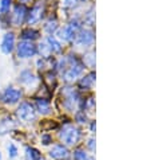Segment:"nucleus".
Returning a JSON list of instances; mask_svg holds the SVG:
<instances>
[{
    "mask_svg": "<svg viewBox=\"0 0 151 160\" xmlns=\"http://www.w3.org/2000/svg\"><path fill=\"white\" fill-rule=\"evenodd\" d=\"M60 140L63 141L64 144H67V145H74V144H76L79 140H80V136H82V133L76 127H74V125H67V127H64L63 129H62L60 132Z\"/></svg>",
    "mask_w": 151,
    "mask_h": 160,
    "instance_id": "nucleus-1",
    "label": "nucleus"
},
{
    "mask_svg": "<svg viewBox=\"0 0 151 160\" xmlns=\"http://www.w3.org/2000/svg\"><path fill=\"white\" fill-rule=\"evenodd\" d=\"M68 61H70V66L66 68V72L63 73V77L67 82H71V81H75V79L82 74L83 65L76 58H72V57L68 58Z\"/></svg>",
    "mask_w": 151,
    "mask_h": 160,
    "instance_id": "nucleus-2",
    "label": "nucleus"
},
{
    "mask_svg": "<svg viewBox=\"0 0 151 160\" xmlns=\"http://www.w3.org/2000/svg\"><path fill=\"white\" fill-rule=\"evenodd\" d=\"M17 116L24 122H30L35 120V110L32 108V105L28 104V102H23L19 106V109H17Z\"/></svg>",
    "mask_w": 151,
    "mask_h": 160,
    "instance_id": "nucleus-3",
    "label": "nucleus"
},
{
    "mask_svg": "<svg viewBox=\"0 0 151 160\" xmlns=\"http://www.w3.org/2000/svg\"><path fill=\"white\" fill-rule=\"evenodd\" d=\"M36 54V47L35 44L30 41H24V42H20L19 46H17V55L20 58H30Z\"/></svg>",
    "mask_w": 151,
    "mask_h": 160,
    "instance_id": "nucleus-4",
    "label": "nucleus"
},
{
    "mask_svg": "<svg viewBox=\"0 0 151 160\" xmlns=\"http://www.w3.org/2000/svg\"><path fill=\"white\" fill-rule=\"evenodd\" d=\"M68 155H70V152H68L67 147H64V145H62V144H56V145H54L50 149V158L54 159V160L67 159Z\"/></svg>",
    "mask_w": 151,
    "mask_h": 160,
    "instance_id": "nucleus-5",
    "label": "nucleus"
},
{
    "mask_svg": "<svg viewBox=\"0 0 151 160\" xmlns=\"http://www.w3.org/2000/svg\"><path fill=\"white\" fill-rule=\"evenodd\" d=\"M20 97H21V92L19 90V89L8 88L3 94V101L6 102V104L12 105V104H16V102L20 100Z\"/></svg>",
    "mask_w": 151,
    "mask_h": 160,
    "instance_id": "nucleus-6",
    "label": "nucleus"
},
{
    "mask_svg": "<svg viewBox=\"0 0 151 160\" xmlns=\"http://www.w3.org/2000/svg\"><path fill=\"white\" fill-rule=\"evenodd\" d=\"M62 93H63V96H64V98H66L64 105L67 106L70 110H72V109H74V106H75V104H76L78 100H79L78 93L75 92L74 89H71V88H67L66 90H63Z\"/></svg>",
    "mask_w": 151,
    "mask_h": 160,
    "instance_id": "nucleus-7",
    "label": "nucleus"
},
{
    "mask_svg": "<svg viewBox=\"0 0 151 160\" xmlns=\"http://www.w3.org/2000/svg\"><path fill=\"white\" fill-rule=\"evenodd\" d=\"M14 46H15V35L12 32H7L2 41V51L6 52V54H10L14 50Z\"/></svg>",
    "mask_w": 151,
    "mask_h": 160,
    "instance_id": "nucleus-8",
    "label": "nucleus"
},
{
    "mask_svg": "<svg viewBox=\"0 0 151 160\" xmlns=\"http://www.w3.org/2000/svg\"><path fill=\"white\" fill-rule=\"evenodd\" d=\"M76 42L79 44H84V46L92 44V42H94V32L91 30H82L78 35Z\"/></svg>",
    "mask_w": 151,
    "mask_h": 160,
    "instance_id": "nucleus-9",
    "label": "nucleus"
},
{
    "mask_svg": "<svg viewBox=\"0 0 151 160\" xmlns=\"http://www.w3.org/2000/svg\"><path fill=\"white\" fill-rule=\"evenodd\" d=\"M42 15H43V6L38 4V6H35L32 10H31V14H30V18H28V23L30 24L38 23V22L42 19Z\"/></svg>",
    "mask_w": 151,
    "mask_h": 160,
    "instance_id": "nucleus-10",
    "label": "nucleus"
},
{
    "mask_svg": "<svg viewBox=\"0 0 151 160\" xmlns=\"http://www.w3.org/2000/svg\"><path fill=\"white\" fill-rule=\"evenodd\" d=\"M15 128V122L11 117H6L0 121V135H6Z\"/></svg>",
    "mask_w": 151,
    "mask_h": 160,
    "instance_id": "nucleus-11",
    "label": "nucleus"
},
{
    "mask_svg": "<svg viewBox=\"0 0 151 160\" xmlns=\"http://www.w3.org/2000/svg\"><path fill=\"white\" fill-rule=\"evenodd\" d=\"M24 16H25V7H24V6H17V7L15 8L14 16H12L14 24H15V26H19L21 22H23Z\"/></svg>",
    "mask_w": 151,
    "mask_h": 160,
    "instance_id": "nucleus-12",
    "label": "nucleus"
},
{
    "mask_svg": "<svg viewBox=\"0 0 151 160\" xmlns=\"http://www.w3.org/2000/svg\"><path fill=\"white\" fill-rule=\"evenodd\" d=\"M36 109H38V112H39V113H42V114L50 113V110H51L50 102H48L47 100H44V98H39V100H36Z\"/></svg>",
    "mask_w": 151,
    "mask_h": 160,
    "instance_id": "nucleus-13",
    "label": "nucleus"
},
{
    "mask_svg": "<svg viewBox=\"0 0 151 160\" xmlns=\"http://www.w3.org/2000/svg\"><path fill=\"white\" fill-rule=\"evenodd\" d=\"M95 82V73H90L88 75H86V77H83L80 79V86L84 88V89H91L92 85H94Z\"/></svg>",
    "mask_w": 151,
    "mask_h": 160,
    "instance_id": "nucleus-14",
    "label": "nucleus"
},
{
    "mask_svg": "<svg viewBox=\"0 0 151 160\" xmlns=\"http://www.w3.org/2000/svg\"><path fill=\"white\" fill-rule=\"evenodd\" d=\"M19 81L21 83H24V85H31V83H34L35 81H36V78H35V75L31 73V72H23L20 74V78H19Z\"/></svg>",
    "mask_w": 151,
    "mask_h": 160,
    "instance_id": "nucleus-15",
    "label": "nucleus"
},
{
    "mask_svg": "<svg viewBox=\"0 0 151 160\" xmlns=\"http://www.w3.org/2000/svg\"><path fill=\"white\" fill-rule=\"evenodd\" d=\"M25 158H27V160H40V152L34 147H27L25 148Z\"/></svg>",
    "mask_w": 151,
    "mask_h": 160,
    "instance_id": "nucleus-16",
    "label": "nucleus"
},
{
    "mask_svg": "<svg viewBox=\"0 0 151 160\" xmlns=\"http://www.w3.org/2000/svg\"><path fill=\"white\" fill-rule=\"evenodd\" d=\"M47 44H48V47H50V51H51V52H60V51H62L60 43L57 42L55 38L48 37V38H47Z\"/></svg>",
    "mask_w": 151,
    "mask_h": 160,
    "instance_id": "nucleus-17",
    "label": "nucleus"
},
{
    "mask_svg": "<svg viewBox=\"0 0 151 160\" xmlns=\"http://www.w3.org/2000/svg\"><path fill=\"white\" fill-rule=\"evenodd\" d=\"M38 37H39V32L36 30H24L23 32H21V38L25 39V41L30 39V42L32 41V39H36Z\"/></svg>",
    "mask_w": 151,
    "mask_h": 160,
    "instance_id": "nucleus-18",
    "label": "nucleus"
},
{
    "mask_svg": "<svg viewBox=\"0 0 151 160\" xmlns=\"http://www.w3.org/2000/svg\"><path fill=\"white\" fill-rule=\"evenodd\" d=\"M74 159L75 160H87L88 159V155L84 152L83 149H76L74 152Z\"/></svg>",
    "mask_w": 151,
    "mask_h": 160,
    "instance_id": "nucleus-19",
    "label": "nucleus"
},
{
    "mask_svg": "<svg viewBox=\"0 0 151 160\" xmlns=\"http://www.w3.org/2000/svg\"><path fill=\"white\" fill-rule=\"evenodd\" d=\"M8 156L10 159H15L17 156V147L14 143L8 144Z\"/></svg>",
    "mask_w": 151,
    "mask_h": 160,
    "instance_id": "nucleus-20",
    "label": "nucleus"
},
{
    "mask_svg": "<svg viewBox=\"0 0 151 160\" xmlns=\"http://www.w3.org/2000/svg\"><path fill=\"white\" fill-rule=\"evenodd\" d=\"M56 28H57L56 20H50V22L47 23V26H46V31H47V32H54Z\"/></svg>",
    "mask_w": 151,
    "mask_h": 160,
    "instance_id": "nucleus-21",
    "label": "nucleus"
},
{
    "mask_svg": "<svg viewBox=\"0 0 151 160\" xmlns=\"http://www.w3.org/2000/svg\"><path fill=\"white\" fill-rule=\"evenodd\" d=\"M86 63L92 68V66L95 65V52H90V54L86 55Z\"/></svg>",
    "mask_w": 151,
    "mask_h": 160,
    "instance_id": "nucleus-22",
    "label": "nucleus"
},
{
    "mask_svg": "<svg viewBox=\"0 0 151 160\" xmlns=\"http://www.w3.org/2000/svg\"><path fill=\"white\" fill-rule=\"evenodd\" d=\"M10 6H11V0H2V4H0V10H2V12H6V11H8Z\"/></svg>",
    "mask_w": 151,
    "mask_h": 160,
    "instance_id": "nucleus-23",
    "label": "nucleus"
},
{
    "mask_svg": "<svg viewBox=\"0 0 151 160\" xmlns=\"http://www.w3.org/2000/svg\"><path fill=\"white\" fill-rule=\"evenodd\" d=\"M40 52H42L44 57H47V55L51 52V51H50V47H48L47 43H42V44H40Z\"/></svg>",
    "mask_w": 151,
    "mask_h": 160,
    "instance_id": "nucleus-24",
    "label": "nucleus"
},
{
    "mask_svg": "<svg viewBox=\"0 0 151 160\" xmlns=\"http://www.w3.org/2000/svg\"><path fill=\"white\" fill-rule=\"evenodd\" d=\"M76 120H78V122H87V117H86V114H84V112H80V113H78L76 114Z\"/></svg>",
    "mask_w": 151,
    "mask_h": 160,
    "instance_id": "nucleus-25",
    "label": "nucleus"
},
{
    "mask_svg": "<svg viewBox=\"0 0 151 160\" xmlns=\"http://www.w3.org/2000/svg\"><path fill=\"white\" fill-rule=\"evenodd\" d=\"M94 106H95V102H94V100L92 98H88L87 101H86V104H84V108L86 109H94Z\"/></svg>",
    "mask_w": 151,
    "mask_h": 160,
    "instance_id": "nucleus-26",
    "label": "nucleus"
},
{
    "mask_svg": "<svg viewBox=\"0 0 151 160\" xmlns=\"http://www.w3.org/2000/svg\"><path fill=\"white\" fill-rule=\"evenodd\" d=\"M52 141V137L50 136V135H43L42 136V143L44 144V145H48Z\"/></svg>",
    "mask_w": 151,
    "mask_h": 160,
    "instance_id": "nucleus-27",
    "label": "nucleus"
},
{
    "mask_svg": "<svg viewBox=\"0 0 151 160\" xmlns=\"http://www.w3.org/2000/svg\"><path fill=\"white\" fill-rule=\"evenodd\" d=\"M87 147L90 148L91 151H95V139H90L87 143Z\"/></svg>",
    "mask_w": 151,
    "mask_h": 160,
    "instance_id": "nucleus-28",
    "label": "nucleus"
},
{
    "mask_svg": "<svg viewBox=\"0 0 151 160\" xmlns=\"http://www.w3.org/2000/svg\"><path fill=\"white\" fill-rule=\"evenodd\" d=\"M91 131H92V132L95 131V122H92V124H91Z\"/></svg>",
    "mask_w": 151,
    "mask_h": 160,
    "instance_id": "nucleus-29",
    "label": "nucleus"
},
{
    "mask_svg": "<svg viewBox=\"0 0 151 160\" xmlns=\"http://www.w3.org/2000/svg\"><path fill=\"white\" fill-rule=\"evenodd\" d=\"M87 160H95V158L94 156H88V159Z\"/></svg>",
    "mask_w": 151,
    "mask_h": 160,
    "instance_id": "nucleus-30",
    "label": "nucleus"
},
{
    "mask_svg": "<svg viewBox=\"0 0 151 160\" xmlns=\"http://www.w3.org/2000/svg\"><path fill=\"white\" fill-rule=\"evenodd\" d=\"M0 160H2V153H0Z\"/></svg>",
    "mask_w": 151,
    "mask_h": 160,
    "instance_id": "nucleus-31",
    "label": "nucleus"
},
{
    "mask_svg": "<svg viewBox=\"0 0 151 160\" xmlns=\"http://www.w3.org/2000/svg\"><path fill=\"white\" fill-rule=\"evenodd\" d=\"M79 2H84V0H79Z\"/></svg>",
    "mask_w": 151,
    "mask_h": 160,
    "instance_id": "nucleus-32",
    "label": "nucleus"
},
{
    "mask_svg": "<svg viewBox=\"0 0 151 160\" xmlns=\"http://www.w3.org/2000/svg\"><path fill=\"white\" fill-rule=\"evenodd\" d=\"M23 2H25V0H23Z\"/></svg>",
    "mask_w": 151,
    "mask_h": 160,
    "instance_id": "nucleus-33",
    "label": "nucleus"
}]
</instances>
